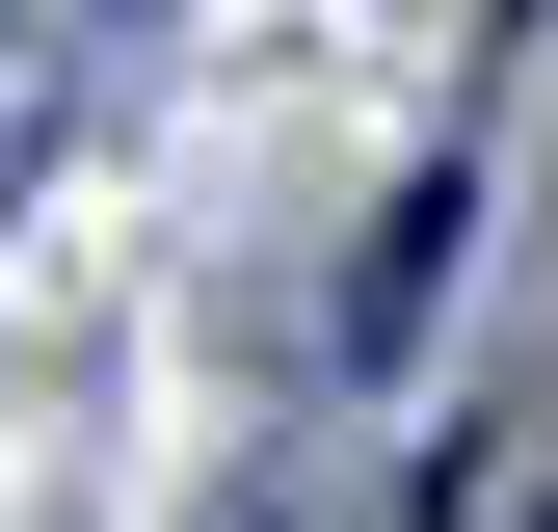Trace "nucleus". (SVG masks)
<instances>
[{"label":"nucleus","mask_w":558,"mask_h":532,"mask_svg":"<svg viewBox=\"0 0 558 532\" xmlns=\"http://www.w3.org/2000/svg\"><path fill=\"white\" fill-rule=\"evenodd\" d=\"M532 532H558V480H532Z\"/></svg>","instance_id":"f257e3e1"}]
</instances>
